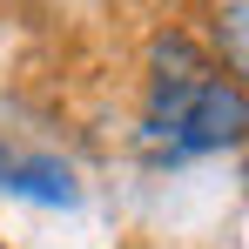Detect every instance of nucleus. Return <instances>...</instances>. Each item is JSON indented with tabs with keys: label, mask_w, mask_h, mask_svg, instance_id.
Instances as JSON below:
<instances>
[{
	"label": "nucleus",
	"mask_w": 249,
	"mask_h": 249,
	"mask_svg": "<svg viewBox=\"0 0 249 249\" xmlns=\"http://www.w3.org/2000/svg\"><path fill=\"white\" fill-rule=\"evenodd\" d=\"M7 189H20V196H41V202H74V182H68V168H54V162L20 168Z\"/></svg>",
	"instance_id": "obj_1"
}]
</instances>
